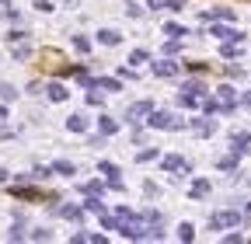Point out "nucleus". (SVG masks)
Returning <instances> with one entry per match:
<instances>
[{"mask_svg": "<svg viewBox=\"0 0 251 244\" xmlns=\"http://www.w3.org/2000/svg\"><path fill=\"white\" fill-rule=\"evenodd\" d=\"M52 171H56V174H63V178H74V174H77V168H74L70 161H56V164H52Z\"/></svg>", "mask_w": 251, "mask_h": 244, "instance_id": "16", "label": "nucleus"}, {"mask_svg": "<svg viewBox=\"0 0 251 244\" xmlns=\"http://www.w3.org/2000/svg\"><path fill=\"white\" fill-rule=\"evenodd\" d=\"M98 42L112 49V46H119V42H122V35L115 32V28H101V32H98Z\"/></svg>", "mask_w": 251, "mask_h": 244, "instance_id": "7", "label": "nucleus"}, {"mask_svg": "<svg viewBox=\"0 0 251 244\" xmlns=\"http://www.w3.org/2000/svg\"><path fill=\"white\" fill-rule=\"evenodd\" d=\"M108 189H112V192H126V185H122V178H119V174L108 178Z\"/></svg>", "mask_w": 251, "mask_h": 244, "instance_id": "32", "label": "nucleus"}, {"mask_svg": "<svg viewBox=\"0 0 251 244\" xmlns=\"http://www.w3.org/2000/svg\"><path fill=\"white\" fill-rule=\"evenodd\" d=\"M188 192H192V199H202L209 192V181H192V189H188Z\"/></svg>", "mask_w": 251, "mask_h": 244, "instance_id": "21", "label": "nucleus"}, {"mask_svg": "<svg viewBox=\"0 0 251 244\" xmlns=\"http://www.w3.org/2000/svg\"><path fill=\"white\" fill-rule=\"evenodd\" d=\"M188 126H192L196 133H202V136H209L216 129V122H209V119H188Z\"/></svg>", "mask_w": 251, "mask_h": 244, "instance_id": "11", "label": "nucleus"}, {"mask_svg": "<svg viewBox=\"0 0 251 244\" xmlns=\"http://www.w3.org/2000/svg\"><path fill=\"white\" fill-rule=\"evenodd\" d=\"M7 178H11V174H7V171H4V168H0V181H7Z\"/></svg>", "mask_w": 251, "mask_h": 244, "instance_id": "43", "label": "nucleus"}, {"mask_svg": "<svg viewBox=\"0 0 251 244\" xmlns=\"http://www.w3.org/2000/svg\"><path fill=\"white\" fill-rule=\"evenodd\" d=\"M161 32H164L168 39H185V35H188V28H185V24H178V21H168Z\"/></svg>", "mask_w": 251, "mask_h": 244, "instance_id": "8", "label": "nucleus"}, {"mask_svg": "<svg viewBox=\"0 0 251 244\" xmlns=\"http://www.w3.org/2000/svg\"><path fill=\"white\" fill-rule=\"evenodd\" d=\"M150 112H153V105H150V101H136L129 112H126V122H129V126H140L143 115H150Z\"/></svg>", "mask_w": 251, "mask_h": 244, "instance_id": "2", "label": "nucleus"}, {"mask_svg": "<svg viewBox=\"0 0 251 244\" xmlns=\"http://www.w3.org/2000/svg\"><path fill=\"white\" fill-rule=\"evenodd\" d=\"M168 11H185V0H164Z\"/></svg>", "mask_w": 251, "mask_h": 244, "instance_id": "34", "label": "nucleus"}, {"mask_svg": "<svg viewBox=\"0 0 251 244\" xmlns=\"http://www.w3.org/2000/svg\"><path fill=\"white\" fill-rule=\"evenodd\" d=\"M35 11H42V14H49V11H52V0H35Z\"/></svg>", "mask_w": 251, "mask_h": 244, "instance_id": "35", "label": "nucleus"}, {"mask_svg": "<svg viewBox=\"0 0 251 244\" xmlns=\"http://www.w3.org/2000/svg\"><path fill=\"white\" fill-rule=\"evenodd\" d=\"M220 52H224V59H234V56H241V46H237V42H224V49H220Z\"/></svg>", "mask_w": 251, "mask_h": 244, "instance_id": "23", "label": "nucleus"}, {"mask_svg": "<svg viewBox=\"0 0 251 244\" xmlns=\"http://www.w3.org/2000/svg\"><path fill=\"white\" fill-rule=\"evenodd\" d=\"M206 18H224V21H230V18H234V11H230V7H216V11H213V14H206Z\"/></svg>", "mask_w": 251, "mask_h": 244, "instance_id": "30", "label": "nucleus"}, {"mask_svg": "<svg viewBox=\"0 0 251 244\" xmlns=\"http://www.w3.org/2000/svg\"><path fill=\"white\" fill-rule=\"evenodd\" d=\"M18 98V87H11V84H0V101H14Z\"/></svg>", "mask_w": 251, "mask_h": 244, "instance_id": "22", "label": "nucleus"}, {"mask_svg": "<svg viewBox=\"0 0 251 244\" xmlns=\"http://www.w3.org/2000/svg\"><path fill=\"white\" fill-rule=\"evenodd\" d=\"M126 14H129V18H140V14H143V7H140V4H133V0H129V4H126Z\"/></svg>", "mask_w": 251, "mask_h": 244, "instance_id": "31", "label": "nucleus"}, {"mask_svg": "<svg viewBox=\"0 0 251 244\" xmlns=\"http://www.w3.org/2000/svg\"><path fill=\"white\" fill-rule=\"evenodd\" d=\"M241 101H244V105H248V108H251V91H248V95H244V98H241Z\"/></svg>", "mask_w": 251, "mask_h": 244, "instance_id": "41", "label": "nucleus"}, {"mask_svg": "<svg viewBox=\"0 0 251 244\" xmlns=\"http://www.w3.org/2000/svg\"><path fill=\"white\" fill-rule=\"evenodd\" d=\"M4 119H7V108H4V105H0V122H4Z\"/></svg>", "mask_w": 251, "mask_h": 244, "instance_id": "42", "label": "nucleus"}, {"mask_svg": "<svg viewBox=\"0 0 251 244\" xmlns=\"http://www.w3.org/2000/svg\"><path fill=\"white\" fill-rule=\"evenodd\" d=\"M84 209H87V213H98V217H101V213H105V202H101L98 195H87V199H84Z\"/></svg>", "mask_w": 251, "mask_h": 244, "instance_id": "15", "label": "nucleus"}, {"mask_svg": "<svg viewBox=\"0 0 251 244\" xmlns=\"http://www.w3.org/2000/svg\"><path fill=\"white\" fill-rule=\"evenodd\" d=\"M181 91H188V95H196V98H206V84L202 80H185Z\"/></svg>", "mask_w": 251, "mask_h": 244, "instance_id": "12", "label": "nucleus"}, {"mask_svg": "<svg viewBox=\"0 0 251 244\" xmlns=\"http://www.w3.org/2000/svg\"><path fill=\"white\" fill-rule=\"evenodd\" d=\"M31 241H52V230H35V234H31Z\"/></svg>", "mask_w": 251, "mask_h": 244, "instance_id": "36", "label": "nucleus"}, {"mask_svg": "<svg viewBox=\"0 0 251 244\" xmlns=\"http://www.w3.org/2000/svg\"><path fill=\"white\" fill-rule=\"evenodd\" d=\"M28 56H31V46H28V42L14 46V59H18V63H21V59H28Z\"/></svg>", "mask_w": 251, "mask_h": 244, "instance_id": "27", "label": "nucleus"}, {"mask_svg": "<svg viewBox=\"0 0 251 244\" xmlns=\"http://www.w3.org/2000/svg\"><path fill=\"white\" fill-rule=\"evenodd\" d=\"M67 129H70V133H87V115H80V112L70 115V119H67Z\"/></svg>", "mask_w": 251, "mask_h": 244, "instance_id": "9", "label": "nucleus"}, {"mask_svg": "<svg viewBox=\"0 0 251 244\" xmlns=\"http://www.w3.org/2000/svg\"><path fill=\"white\" fill-rule=\"evenodd\" d=\"M147 59H150L147 49H133V52H129V63H147Z\"/></svg>", "mask_w": 251, "mask_h": 244, "instance_id": "29", "label": "nucleus"}, {"mask_svg": "<svg viewBox=\"0 0 251 244\" xmlns=\"http://www.w3.org/2000/svg\"><path fill=\"white\" fill-rule=\"evenodd\" d=\"M84 241H87V234H84V230H77V234L70 237V244H84Z\"/></svg>", "mask_w": 251, "mask_h": 244, "instance_id": "39", "label": "nucleus"}, {"mask_svg": "<svg viewBox=\"0 0 251 244\" xmlns=\"http://www.w3.org/2000/svg\"><path fill=\"white\" fill-rule=\"evenodd\" d=\"M98 129H101L105 136H115V133H119V122L108 119V115H101V119H98Z\"/></svg>", "mask_w": 251, "mask_h": 244, "instance_id": "13", "label": "nucleus"}, {"mask_svg": "<svg viewBox=\"0 0 251 244\" xmlns=\"http://www.w3.org/2000/svg\"><path fill=\"white\" fill-rule=\"evenodd\" d=\"M74 49H77L80 56H87V52H91V42H87L84 35H74Z\"/></svg>", "mask_w": 251, "mask_h": 244, "instance_id": "24", "label": "nucleus"}, {"mask_svg": "<svg viewBox=\"0 0 251 244\" xmlns=\"http://www.w3.org/2000/svg\"><path fill=\"white\" fill-rule=\"evenodd\" d=\"M241 223V213H216V217L209 220L213 230H224V227H237Z\"/></svg>", "mask_w": 251, "mask_h": 244, "instance_id": "3", "label": "nucleus"}, {"mask_svg": "<svg viewBox=\"0 0 251 244\" xmlns=\"http://www.w3.org/2000/svg\"><path fill=\"white\" fill-rule=\"evenodd\" d=\"M157 157H161V150H157V146H147V150H140V154H136V161H140V164L157 161Z\"/></svg>", "mask_w": 251, "mask_h": 244, "instance_id": "17", "label": "nucleus"}, {"mask_svg": "<svg viewBox=\"0 0 251 244\" xmlns=\"http://www.w3.org/2000/svg\"><path fill=\"white\" fill-rule=\"evenodd\" d=\"M216 95H220V101H224V105H234V98H237V91H234L230 84H220V87H216Z\"/></svg>", "mask_w": 251, "mask_h": 244, "instance_id": "14", "label": "nucleus"}, {"mask_svg": "<svg viewBox=\"0 0 251 244\" xmlns=\"http://www.w3.org/2000/svg\"><path fill=\"white\" fill-rule=\"evenodd\" d=\"M185 70H192V73H206V63H185Z\"/></svg>", "mask_w": 251, "mask_h": 244, "instance_id": "38", "label": "nucleus"}, {"mask_svg": "<svg viewBox=\"0 0 251 244\" xmlns=\"http://www.w3.org/2000/svg\"><path fill=\"white\" fill-rule=\"evenodd\" d=\"M87 105H105V95L94 91V87H87Z\"/></svg>", "mask_w": 251, "mask_h": 244, "instance_id": "26", "label": "nucleus"}, {"mask_svg": "<svg viewBox=\"0 0 251 244\" xmlns=\"http://www.w3.org/2000/svg\"><path fill=\"white\" fill-rule=\"evenodd\" d=\"M98 171H101L105 178H115V174H119V168H115L112 161H101V164H98Z\"/></svg>", "mask_w": 251, "mask_h": 244, "instance_id": "28", "label": "nucleus"}, {"mask_svg": "<svg viewBox=\"0 0 251 244\" xmlns=\"http://www.w3.org/2000/svg\"><path fill=\"white\" fill-rule=\"evenodd\" d=\"M46 98L59 105V101H67V98H70V91L63 87V84H56V80H52V84H46Z\"/></svg>", "mask_w": 251, "mask_h": 244, "instance_id": "5", "label": "nucleus"}, {"mask_svg": "<svg viewBox=\"0 0 251 244\" xmlns=\"http://www.w3.org/2000/svg\"><path fill=\"white\" fill-rule=\"evenodd\" d=\"M98 87H105V91H122V77H101Z\"/></svg>", "mask_w": 251, "mask_h": 244, "instance_id": "19", "label": "nucleus"}, {"mask_svg": "<svg viewBox=\"0 0 251 244\" xmlns=\"http://www.w3.org/2000/svg\"><path fill=\"white\" fill-rule=\"evenodd\" d=\"M14 199H28V202H39V199H42V192H39V189H28V185H18V189H14Z\"/></svg>", "mask_w": 251, "mask_h": 244, "instance_id": "10", "label": "nucleus"}, {"mask_svg": "<svg viewBox=\"0 0 251 244\" xmlns=\"http://www.w3.org/2000/svg\"><path fill=\"white\" fill-rule=\"evenodd\" d=\"M171 122H175V115H168V112H150V119H147V126L150 129H171Z\"/></svg>", "mask_w": 251, "mask_h": 244, "instance_id": "4", "label": "nucleus"}, {"mask_svg": "<svg viewBox=\"0 0 251 244\" xmlns=\"http://www.w3.org/2000/svg\"><path fill=\"white\" fill-rule=\"evenodd\" d=\"M161 164H164V171H181V168H192V164H185L181 157H164Z\"/></svg>", "mask_w": 251, "mask_h": 244, "instance_id": "18", "label": "nucleus"}, {"mask_svg": "<svg viewBox=\"0 0 251 244\" xmlns=\"http://www.w3.org/2000/svg\"><path fill=\"white\" fill-rule=\"evenodd\" d=\"M147 7H150V11H161V7H164V0H150Z\"/></svg>", "mask_w": 251, "mask_h": 244, "instance_id": "40", "label": "nucleus"}, {"mask_svg": "<svg viewBox=\"0 0 251 244\" xmlns=\"http://www.w3.org/2000/svg\"><path fill=\"white\" fill-rule=\"evenodd\" d=\"M84 213H87L84 206H59V217H63V220H77V223H80Z\"/></svg>", "mask_w": 251, "mask_h": 244, "instance_id": "6", "label": "nucleus"}, {"mask_svg": "<svg viewBox=\"0 0 251 244\" xmlns=\"http://www.w3.org/2000/svg\"><path fill=\"white\" fill-rule=\"evenodd\" d=\"M178 49H181V46H178V39H168V46H164V52H168V56H175Z\"/></svg>", "mask_w": 251, "mask_h": 244, "instance_id": "37", "label": "nucleus"}, {"mask_svg": "<svg viewBox=\"0 0 251 244\" xmlns=\"http://www.w3.org/2000/svg\"><path fill=\"white\" fill-rule=\"evenodd\" d=\"M178 70H181V63H171V59H157V63L150 67L153 77H164V80L168 77H178Z\"/></svg>", "mask_w": 251, "mask_h": 244, "instance_id": "1", "label": "nucleus"}, {"mask_svg": "<svg viewBox=\"0 0 251 244\" xmlns=\"http://www.w3.org/2000/svg\"><path fill=\"white\" fill-rule=\"evenodd\" d=\"M21 237H25V223H14L11 227V241H21Z\"/></svg>", "mask_w": 251, "mask_h": 244, "instance_id": "33", "label": "nucleus"}, {"mask_svg": "<svg viewBox=\"0 0 251 244\" xmlns=\"http://www.w3.org/2000/svg\"><path fill=\"white\" fill-rule=\"evenodd\" d=\"M80 192H84V195H101L105 185H101V181H87V185H80Z\"/></svg>", "mask_w": 251, "mask_h": 244, "instance_id": "20", "label": "nucleus"}, {"mask_svg": "<svg viewBox=\"0 0 251 244\" xmlns=\"http://www.w3.org/2000/svg\"><path fill=\"white\" fill-rule=\"evenodd\" d=\"M192 237H196V227L192 223H181L178 227V241H192Z\"/></svg>", "mask_w": 251, "mask_h": 244, "instance_id": "25", "label": "nucleus"}]
</instances>
